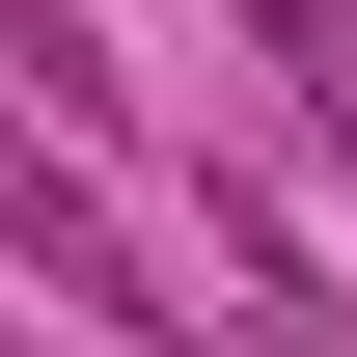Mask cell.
Wrapping results in <instances>:
<instances>
[{"label":"cell","instance_id":"1","mask_svg":"<svg viewBox=\"0 0 357 357\" xmlns=\"http://www.w3.org/2000/svg\"><path fill=\"white\" fill-rule=\"evenodd\" d=\"M0 248H28V275H55V303H110V330H165V303H137V220H110V192H83V165H55V137H28V110H0Z\"/></svg>","mask_w":357,"mask_h":357},{"label":"cell","instance_id":"2","mask_svg":"<svg viewBox=\"0 0 357 357\" xmlns=\"http://www.w3.org/2000/svg\"><path fill=\"white\" fill-rule=\"evenodd\" d=\"M0 83H55V110H110V28H83V0H0Z\"/></svg>","mask_w":357,"mask_h":357},{"label":"cell","instance_id":"3","mask_svg":"<svg viewBox=\"0 0 357 357\" xmlns=\"http://www.w3.org/2000/svg\"><path fill=\"white\" fill-rule=\"evenodd\" d=\"M137 357H192V330H137Z\"/></svg>","mask_w":357,"mask_h":357}]
</instances>
